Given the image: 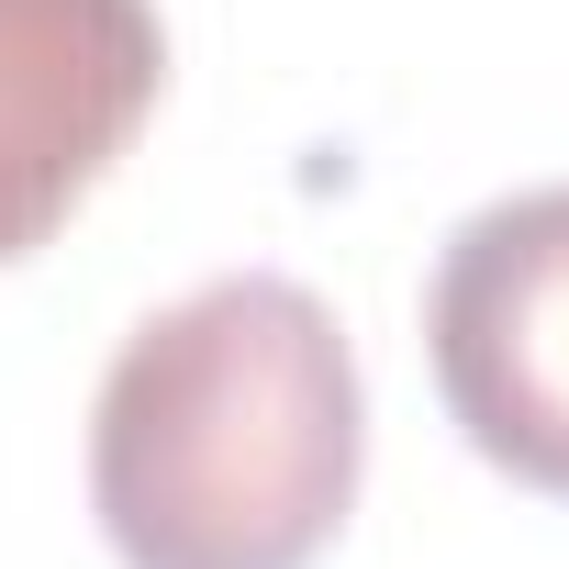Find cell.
Listing matches in <instances>:
<instances>
[{"label": "cell", "instance_id": "cell-3", "mask_svg": "<svg viewBox=\"0 0 569 569\" xmlns=\"http://www.w3.org/2000/svg\"><path fill=\"white\" fill-rule=\"evenodd\" d=\"M168 90L157 0H0V268L34 257Z\"/></svg>", "mask_w": 569, "mask_h": 569}, {"label": "cell", "instance_id": "cell-2", "mask_svg": "<svg viewBox=\"0 0 569 569\" xmlns=\"http://www.w3.org/2000/svg\"><path fill=\"white\" fill-rule=\"evenodd\" d=\"M447 425L525 491L569 502V179L480 201L425 279Z\"/></svg>", "mask_w": 569, "mask_h": 569}, {"label": "cell", "instance_id": "cell-1", "mask_svg": "<svg viewBox=\"0 0 569 569\" xmlns=\"http://www.w3.org/2000/svg\"><path fill=\"white\" fill-rule=\"evenodd\" d=\"M369 469L358 347L279 268L146 313L90 402V513L123 569H313Z\"/></svg>", "mask_w": 569, "mask_h": 569}]
</instances>
